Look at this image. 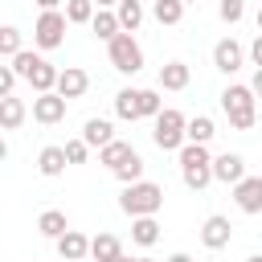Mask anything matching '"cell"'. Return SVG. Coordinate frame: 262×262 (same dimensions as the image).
Masks as SVG:
<instances>
[{"label": "cell", "instance_id": "obj_1", "mask_svg": "<svg viewBox=\"0 0 262 262\" xmlns=\"http://www.w3.org/2000/svg\"><path fill=\"white\" fill-rule=\"evenodd\" d=\"M12 74L16 78H25L37 94H49V90H57V66L53 61H45L41 53H33V49H20L16 57H12Z\"/></svg>", "mask_w": 262, "mask_h": 262}, {"label": "cell", "instance_id": "obj_2", "mask_svg": "<svg viewBox=\"0 0 262 262\" xmlns=\"http://www.w3.org/2000/svg\"><path fill=\"white\" fill-rule=\"evenodd\" d=\"M221 111H225V119H229V127H233V131H250V127H254V119H258V98H254V90H250V86L233 82V86H225V90H221Z\"/></svg>", "mask_w": 262, "mask_h": 262}, {"label": "cell", "instance_id": "obj_3", "mask_svg": "<svg viewBox=\"0 0 262 262\" xmlns=\"http://www.w3.org/2000/svg\"><path fill=\"white\" fill-rule=\"evenodd\" d=\"M180 180L184 188L201 192L213 184V156H209V143H184L180 147Z\"/></svg>", "mask_w": 262, "mask_h": 262}, {"label": "cell", "instance_id": "obj_4", "mask_svg": "<svg viewBox=\"0 0 262 262\" xmlns=\"http://www.w3.org/2000/svg\"><path fill=\"white\" fill-rule=\"evenodd\" d=\"M160 205H164V188H160L156 180H135V184H127L123 196H119V209H123L127 217H156Z\"/></svg>", "mask_w": 262, "mask_h": 262}, {"label": "cell", "instance_id": "obj_5", "mask_svg": "<svg viewBox=\"0 0 262 262\" xmlns=\"http://www.w3.org/2000/svg\"><path fill=\"white\" fill-rule=\"evenodd\" d=\"M184 127H188V119H184L180 111L164 106V111L156 115V127H151L156 147H160V151H180V147L188 143V139H184Z\"/></svg>", "mask_w": 262, "mask_h": 262}, {"label": "cell", "instance_id": "obj_6", "mask_svg": "<svg viewBox=\"0 0 262 262\" xmlns=\"http://www.w3.org/2000/svg\"><path fill=\"white\" fill-rule=\"evenodd\" d=\"M106 57L119 74H139L143 70V45L135 41V33H119L106 41Z\"/></svg>", "mask_w": 262, "mask_h": 262}, {"label": "cell", "instance_id": "obj_7", "mask_svg": "<svg viewBox=\"0 0 262 262\" xmlns=\"http://www.w3.org/2000/svg\"><path fill=\"white\" fill-rule=\"evenodd\" d=\"M66 12L57 8V12H41L37 16V25H33V41H37V49H57L61 41H66Z\"/></svg>", "mask_w": 262, "mask_h": 262}, {"label": "cell", "instance_id": "obj_8", "mask_svg": "<svg viewBox=\"0 0 262 262\" xmlns=\"http://www.w3.org/2000/svg\"><path fill=\"white\" fill-rule=\"evenodd\" d=\"M233 205L242 209V213H262V176H242L237 184H233Z\"/></svg>", "mask_w": 262, "mask_h": 262}, {"label": "cell", "instance_id": "obj_9", "mask_svg": "<svg viewBox=\"0 0 262 262\" xmlns=\"http://www.w3.org/2000/svg\"><path fill=\"white\" fill-rule=\"evenodd\" d=\"M66 106H70V102H66L57 90L37 94V98H33V119H37V123H45V127H53V123H61V119H66Z\"/></svg>", "mask_w": 262, "mask_h": 262}, {"label": "cell", "instance_id": "obj_10", "mask_svg": "<svg viewBox=\"0 0 262 262\" xmlns=\"http://www.w3.org/2000/svg\"><path fill=\"white\" fill-rule=\"evenodd\" d=\"M242 61H246V49H242L233 37H221V41L213 45V66H217L221 74H237Z\"/></svg>", "mask_w": 262, "mask_h": 262}, {"label": "cell", "instance_id": "obj_11", "mask_svg": "<svg viewBox=\"0 0 262 262\" xmlns=\"http://www.w3.org/2000/svg\"><path fill=\"white\" fill-rule=\"evenodd\" d=\"M201 242H205L209 250H225V246L233 242V225H229V217H221V213L205 217V225H201Z\"/></svg>", "mask_w": 262, "mask_h": 262}, {"label": "cell", "instance_id": "obj_12", "mask_svg": "<svg viewBox=\"0 0 262 262\" xmlns=\"http://www.w3.org/2000/svg\"><path fill=\"white\" fill-rule=\"evenodd\" d=\"M90 90V74L82 70V66H66L61 74H57V94L70 102V98H82Z\"/></svg>", "mask_w": 262, "mask_h": 262}, {"label": "cell", "instance_id": "obj_13", "mask_svg": "<svg viewBox=\"0 0 262 262\" xmlns=\"http://www.w3.org/2000/svg\"><path fill=\"white\" fill-rule=\"evenodd\" d=\"M246 176V160L237 156V151H221V156H213V180H221V184H237Z\"/></svg>", "mask_w": 262, "mask_h": 262}, {"label": "cell", "instance_id": "obj_14", "mask_svg": "<svg viewBox=\"0 0 262 262\" xmlns=\"http://www.w3.org/2000/svg\"><path fill=\"white\" fill-rule=\"evenodd\" d=\"M57 254H61V262H86L90 258V237L78 233V229H66L57 237Z\"/></svg>", "mask_w": 262, "mask_h": 262}, {"label": "cell", "instance_id": "obj_15", "mask_svg": "<svg viewBox=\"0 0 262 262\" xmlns=\"http://www.w3.org/2000/svg\"><path fill=\"white\" fill-rule=\"evenodd\" d=\"M82 139H86V147H98V151H102V147L115 139V123L94 115V119H86V127H82Z\"/></svg>", "mask_w": 262, "mask_h": 262}, {"label": "cell", "instance_id": "obj_16", "mask_svg": "<svg viewBox=\"0 0 262 262\" xmlns=\"http://www.w3.org/2000/svg\"><path fill=\"white\" fill-rule=\"evenodd\" d=\"M29 119V106H25V98H0V131H16L20 123Z\"/></svg>", "mask_w": 262, "mask_h": 262}, {"label": "cell", "instance_id": "obj_17", "mask_svg": "<svg viewBox=\"0 0 262 262\" xmlns=\"http://www.w3.org/2000/svg\"><path fill=\"white\" fill-rule=\"evenodd\" d=\"M188 82H192V70L184 61H164L160 66V86L164 90H184Z\"/></svg>", "mask_w": 262, "mask_h": 262}, {"label": "cell", "instance_id": "obj_18", "mask_svg": "<svg viewBox=\"0 0 262 262\" xmlns=\"http://www.w3.org/2000/svg\"><path fill=\"white\" fill-rule=\"evenodd\" d=\"M66 164H70V160H66V147H53V143H49V147H41V156H37V172H41V176H49V180H53V176H61V172H66Z\"/></svg>", "mask_w": 262, "mask_h": 262}, {"label": "cell", "instance_id": "obj_19", "mask_svg": "<svg viewBox=\"0 0 262 262\" xmlns=\"http://www.w3.org/2000/svg\"><path fill=\"white\" fill-rule=\"evenodd\" d=\"M90 258L94 262H115V258H123V242L115 233H98V237H90Z\"/></svg>", "mask_w": 262, "mask_h": 262}, {"label": "cell", "instance_id": "obj_20", "mask_svg": "<svg viewBox=\"0 0 262 262\" xmlns=\"http://www.w3.org/2000/svg\"><path fill=\"white\" fill-rule=\"evenodd\" d=\"M90 29H94V37H98V41H111V37H119V33H123V25H119L115 8H98V12H94V20H90Z\"/></svg>", "mask_w": 262, "mask_h": 262}, {"label": "cell", "instance_id": "obj_21", "mask_svg": "<svg viewBox=\"0 0 262 262\" xmlns=\"http://www.w3.org/2000/svg\"><path fill=\"white\" fill-rule=\"evenodd\" d=\"M131 156H135V147H131V143H123V139H111V143L98 151V164H106V168L115 172V168H123Z\"/></svg>", "mask_w": 262, "mask_h": 262}, {"label": "cell", "instance_id": "obj_22", "mask_svg": "<svg viewBox=\"0 0 262 262\" xmlns=\"http://www.w3.org/2000/svg\"><path fill=\"white\" fill-rule=\"evenodd\" d=\"M131 242L135 246H156L160 242V221L156 217H131Z\"/></svg>", "mask_w": 262, "mask_h": 262}, {"label": "cell", "instance_id": "obj_23", "mask_svg": "<svg viewBox=\"0 0 262 262\" xmlns=\"http://www.w3.org/2000/svg\"><path fill=\"white\" fill-rule=\"evenodd\" d=\"M213 135H217V123H213L209 115H192L188 127H184V139H188V143H209Z\"/></svg>", "mask_w": 262, "mask_h": 262}, {"label": "cell", "instance_id": "obj_24", "mask_svg": "<svg viewBox=\"0 0 262 262\" xmlns=\"http://www.w3.org/2000/svg\"><path fill=\"white\" fill-rule=\"evenodd\" d=\"M37 229H41V237H53V242H57L70 225H66V213H61V209H45V213L37 217Z\"/></svg>", "mask_w": 262, "mask_h": 262}, {"label": "cell", "instance_id": "obj_25", "mask_svg": "<svg viewBox=\"0 0 262 262\" xmlns=\"http://www.w3.org/2000/svg\"><path fill=\"white\" fill-rule=\"evenodd\" d=\"M115 16H119V25H123V33H135V29L143 25V4H139V0H119V8H115Z\"/></svg>", "mask_w": 262, "mask_h": 262}, {"label": "cell", "instance_id": "obj_26", "mask_svg": "<svg viewBox=\"0 0 262 262\" xmlns=\"http://www.w3.org/2000/svg\"><path fill=\"white\" fill-rule=\"evenodd\" d=\"M135 111H139V119H156V115L164 111L160 90H135Z\"/></svg>", "mask_w": 262, "mask_h": 262}, {"label": "cell", "instance_id": "obj_27", "mask_svg": "<svg viewBox=\"0 0 262 262\" xmlns=\"http://www.w3.org/2000/svg\"><path fill=\"white\" fill-rule=\"evenodd\" d=\"M151 16H156L160 25H180L184 4H180V0H151Z\"/></svg>", "mask_w": 262, "mask_h": 262}, {"label": "cell", "instance_id": "obj_28", "mask_svg": "<svg viewBox=\"0 0 262 262\" xmlns=\"http://www.w3.org/2000/svg\"><path fill=\"white\" fill-rule=\"evenodd\" d=\"M94 0H66V20L70 25H90L94 20Z\"/></svg>", "mask_w": 262, "mask_h": 262}, {"label": "cell", "instance_id": "obj_29", "mask_svg": "<svg viewBox=\"0 0 262 262\" xmlns=\"http://www.w3.org/2000/svg\"><path fill=\"white\" fill-rule=\"evenodd\" d=\"M20 49H25L20 29H16V25H0V57H16Z\"/></svg>", "mask_w": 262, "mask_h": 262}, {"label": "cell", "instance_id": "obj_30", "mask_svg": "<svg viewBox=\"0 0 262 262\" xmlns=\"http://www.w3.org/2000/svg\"><path fill=\"white\" fill-rule=\"evenodd\" d=\"M115 115H119V119H127V123H135V119H139V111H135V90H131V86L115 94Z\"/></svg>", "mask_w": 262, "mask_h": 262}, {"label": "cell", "instance_id": "obj_31", "mask_svg": "<svg viewBox=\"0 0 262 262\" xmlns=\"http://www.w3.org/2000/svg\"><path fill=\"white\" fill-rule=\"evenodd\" d=\"M115 176H119V184H123V188H127V184H135V180H143V156L135 151L123 168H115Z\"/></svg>", "mask_w": 262, "mask_h": 262}, {"label": "cell", "instance_id": "obj_32", "mask_svg": "<svg viewBox=\"0 0 262 262\" xmlns=\"http://www.w3.org/2000/svg\"><path fill=\"white\" fill-rule=\"evenodd\" d=\"M217 16H221L225 25H237V20L246 16V0H221V4H217Z\"/></svg>", "mask_w": 262, "mask_h": 262}, {"label": "cell", "instance_id": "obj_33", "mask_svg": "<svg viewBox=\"0 0 262 262\" xmlns=\"http://www.w3.org/2000/svg\"><path fill=\"white\" fill-rule=\"evenodd\" d=\"M86 156H90L86 139H70V143H66V160H70V164H86Z\"/></svg>", "mask_w": 262, "mask_h": 262}, {"label": "cell", "instance_id": "obj_34", "mask_svg": "<svg viewBox=\"0 0 262 262\" xmlns=\"http://www.w3.org/2000/svg\"><path fill=\"white\" fill-rule=\"evenodd\" d=\"M12 86H16L12 66H0V98H8V94H12Z\"/></svg>", "mask_w": 262, "mask_h": 262}, {"label": "cell", "instance_id": "obj_35", "mask_svg": "<svg viewBox=\"0 0 262 262\" xmlns=\"http://www.w3.org/2000/svg\"><path fill=\"white\" fill-rule=\"evenodd\" d=\"M250 61L262 70V33H258V37H254V45H250Z\"/></svg>", "mask_w": 262, "mask_h": 262}, {"label": "cell", "instance_id": "obj_36", "mask_svg": "<svg viewBox=\"0 0 262 262\" xmlns=\"http://www.w3.org/2000/svg\"><path fill=\"white\" fill-rule=\"evenodd\" d=\"M250 90H254V98H262V70H254V82H250Z\"/></svg>", "mask_w": 262, "mask_h": 262}, {"label": "cell", "instance_id": "obj_37", "mask_svg": "<svg viewBox=\"0 0 262 262\" xmlns=\"http://www.w3.org/2000/svg\"><path fill=\"white\" fill-rule=\"evenodd\" d=\"M57 4H66V0H37V8H41V12H57Z\"/></svg>", "mask_w": 262, "mask_h": 262}, {"label": "cell", "instance_id": "obj_38", "mask_svg": "<svg viewBox=\"0 0 262 262\" xmlns=\"http://www.w3.org/2000/svg\"><path fill=\"white\" fill-rule=\"evenodd\" d=\"M168 262H196V258H192V254H184V250H176V254H172Z\"/></svg>", "mask_w": 262, "mask_h": 262}, {"label": "cell", "instance_id": "obj_39", "mask_svg": "<svg viewBox=\"0 0 262 262\" xmlns=\"http://www.w3.org/2000/svg\"><path fill=\"white\" fill-rule=\"evenodd\" d=\"M94 8H119V0H94Z\"/></svg>", "mask_w": 262, "mask_h": 262}, {"label": "cell", "instance_id": "obj_40", "mask_svg": "<svg viewBox=\"0 0 262 262\" xmlns=\"http://www.w3.org/2000/svg\"><path fill=\"white\" fill-rule=\"evenodd\" d=\"M4 156H8V143H4V135H0V160H4Z\"/></svg>", "mask_w": 262, "mask_h": 262}, {"label": "cell", "instance_id": "obj_41", "mask_svg": "<svg viewBox=\"0 0 262 262\" xmlns=\"http://www.w3.org/2000/svg\"><path fill=\"white\" fill-rule=\"evenodd\" d=\"M246 262H262V254H250V258H246Z\"/></svg>", "mask_w": 262, "mask_h": 262}, {"label": "cell", "instance_id": "obj_42", "mask_svg": "<svg viewBox=\"0 0 262 262\" xmlns=\"http://www.w3.org/2000/svg\"><path fill=\"white\" fill-rule=\"evenodd\" d=\"M131 262H156V258H131Z\"/></svg>", "mask_w": 262, "mask_h": 262}, {"label": "cell", "instance_id": "obj_43", "mask_svg": "<svg viewBox=\"0 0 262 262\" xmlns=\"http://www.w3.org/2000/svg\"><path fill=\"white\" fill-rule=\"evenodd\" d=\"M258 33H262V8H258Z\"/></svg>", "mask_w": 262, "mask_h": 262}, {"label": "cell", "instance_id": "obj_44", "mask_svg": "<svg viewBox=\"0 0 262 262\" xmlns=\"http://www.w3.org/2000/svg\"><path fill=\"white\" fill-rule=\"evenodd\" d=\"M115 262H131V258H127V254H123V258H115Z\"/></svg>", "mask_w": 262, "mask_h": 262}, {"label": "cell", "instance_id": "obj_45", "mask_svg": "<svg viewBox=\"0 0 262 262\" xmlns=\"http://www.w3.org/2000/svg\"><path fill=\"white\" fill-rule=\"evenodd\" d=\"M180 4H184V8H188V4H196V0H180Z\"/></svg>", "mask_w": 262, "mask_h": 262}, {"label": "cell", "instance_id": "obj_46", "mask_svg": "<svg viewBox=\"0 0 262 262\" xmlns=\"http://www.w3.org/2000/svg\"><path fill=\"white\" fill-rule=\"evenodd\" d=\"M205 262H213V258H205Z\"/></svg>", "mask_w": 262, "mask_h": 262}]
</instances>
